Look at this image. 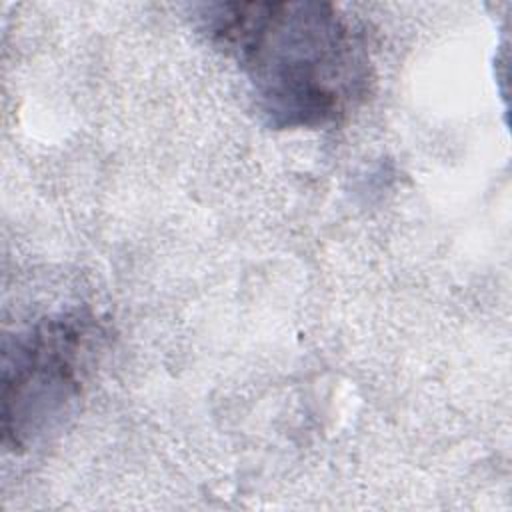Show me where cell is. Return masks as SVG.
I'll list each match as a JSON object with an SVG mask.
<instances>
[{
    "label": "cell",
    "mask_w": 512,
    "mask_h": 512,
    "mask_svg": "<svg viewBox=\"0 0 512 512\" xmlns=\"http://www.w3.org/2000/svg\"><path fill=\"white\" fill-rule=\"evenodd\" d=\"M196 18L208 42L238 66L272 128L336 126L372 92L366 32L330 2H212Z\"/></svg>",
    "instance_id": "obj_1"
},
{
    "label": "cell",
    "mask_w": 512,
    "mask_h": 512,
    "mask_svg": "<svg viewBox=\"0 0 512 512\" xmlns=\"http://www.w3.org/2000/svg\"><path fill=\"white\" fill-rule=\"evenodd\" d=\"M102 328L84 310L44 316L2 348L4 446L20 454L56 434L84 394Z\"/></svg>",
    "instance_id": "obj_2"
}]
</instances>
